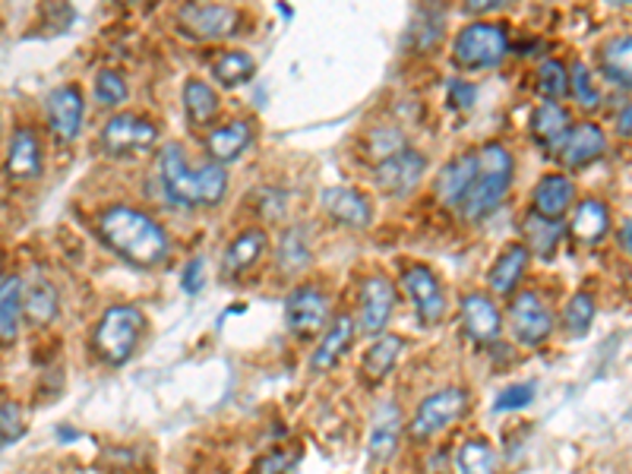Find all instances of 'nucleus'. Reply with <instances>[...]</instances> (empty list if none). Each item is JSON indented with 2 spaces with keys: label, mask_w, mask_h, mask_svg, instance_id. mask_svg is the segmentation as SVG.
Wrapping results in <instances>:
<instances>
[{
  "label": "nucleus",
  "mask_w": 632,
  "mask_h": 474,
  "mask_svg": "<svg viewBox=\"0 0 632 474\" xmlns=\"http://www.w3.org/2000/svg\"><path fill=\"white\" fill-rule=\"evenodd\" d=\"M237 10L228 3H190L181 10L177 26L194 41H222L237 29Z\"/></svg>",
  "instance_id": "9"
},
{
  "label": "nucleus",
  "mask_w": 632,
  "mask_h": 474,
  "mask_svg": "<svg viewBox=\"0 0 632 474\" xmlns=\"http://www.w3.org/2000/svg\"><path fill=\"white\" fill-rule=\"evenodd\" d=\"M323 209L333 215L335 222L348 225V228H367L373 222V209L364 197L351 187H330L323 194Z\"/></svg>",
  "instance_id": "23"
},
{
  "label": "nucleus",
  "mask_w": 632,
  "mask_h": 474,
  "mask_svg": "<svg viewBox=\"0 0 632 474\" xmlns=\"http://www.w3.org/2000/svg\"><path fill=\"white\" fill-rule=\"evenodd\" d=\"M509 51V38L503 26L494 23H471L453 41V61L462 70H491Z\"/></svg>",
  "instance_id": "5"
},
{
  "label": "nucleus",
  "mask_w": 632,
  "mask_h": 474,
  "mask_svg": "<svg viewBox=\"0 0 632 474\" xmlns=\"http://www.w3.org/2000/svg\"><path fill=\"white\" fill-rule=\"evenodd\" d=\"M617 130H620V136H630L632 139V104L617 117Z\"/></svg>",
  "instance_id": "47"
},
{
  "label": "nucleus",
  "mask_w": 632,
  "mask_h": 474,
  "mask_svg": "<svg viewBox=\"0 0 632 474\" xmlns=\"http://www.w3.org/2000/svg\"><path fill=\"white\" fill-rule=\"evenodd\" d=\"M3 414H0V434H3V449H10L13 442L20 440V434H23V414H20V408L13 406V402H3L0 408Z\"/></svg>",
  "instance_id": "42"
},
{
  "label": "nucleus",
  "mask_w": 632,
  "mask_h": 474,
  "mask_svg": "<svg viewBox=\"0 0 632 474\" xmlns=\"http://www.w3.org/2000/svg\"><path fill=\"white\" fill-rule=\"evenodd\" d=\"M607 228H610V215H607V205L600 200H582L575 205L569 232L579 244H598L600 237L607 235Z\"/></svg>",
  "instance_id": "28"
},
{
  "label": "nucleus",
  "mask_w": 632,
  "mask_h": 474,
  "mask_svg": "<svg viewBox=\"0 0 632 474\" xmlns=\"http://www.w3.org/2000/svg\"><path fill=\"white\" fill-rule=\"evenodd\" d=\"M401 437V414L396 402H383L373 414V424H370V437H367V456L376 462V465H386L396 449H399Z\"/></svg>",
  "instance_id": "15"
},
{
  "label": "nucleus",
  "mask_w": 632,
  "mask_h": 474,
  "mask_svg": "<svg viewBox=\"0 0 632 474\" xmlns=\"http://www.w3.org/2000/svg\"><path fill=\"white\" fill-rule=\"evenodd\" d=\"M401 288H405V295L411 298V304L418 310L421 323L433 326V323H439V320L446 316L443 285H439V278H436L427 266H421V263L405 266V270H401Z\"/></svg>",
  "instance_id": "11"
},
{
  "label": "nucleus",
  "mask_w": 632,
  "mask_h": 474,
  "mask_svg": "<svg viewBox=\"0 0 632 474\" xmlns=\"http://www.w3.org/2000/svg\"><path fill=\"white\" fill-rule=\"evenodd\" d=\"M600 67L607 73L610 83L632 89V35L610 38L600 51Z\"/></svg>",
  "instance_id": "31"
},
{
  "label": "nucleus",
  "mask_w": 632,
  "mask_h": 474,
  "mask_svg": "<svg viewBox=\"0 0 632 474\" xmlns=\"http://www.w3.org/2000/svg\"><path fill=\"white\" fill-rule=\"evenodd\" d=\"M184 111H187V121L194 127H206L215 121L219 114V96L212 86H206L202 79H187L184 83Z\"/></svg>",
  "instance_id": "30"
},
{
  "label": "nucleus",
  "mask_w": 632,
  "mask_h": 474,
  "mask_svg": "<svg viewBox=\"0 0 632 474\" xmlns=\"http://www.w3.org/2000/svg\"><path fill=\"white\" fill-rule=\"evenodd\" d=\"M159 142V127L136 114H114L101 127V146L108 155H136L149 152Z\"/></svg>",
  "instance_id": "8"
},
{
  "label": "nucleus",
  "mask_w": 632,
  "mask_h": 474,
  "mask_svg": "<svg viewBox=\"0 0 632 474\" xmlns=\"http://www.w3.org/2000/svg\"><path fill=\"white\" fill-rule=\"evenodd\" d=\"M310 257H313V250H310V237L303 228H292V232H285L282 240H278V250H275V263H278V272L282 275H298L310 266Z\"/></svg>",
  "instance_id": "32"
},
{
  "label": "nucleus",
  "mask_w": 632,
  "mask_h": 474,
  "mask_svg": "<svg viewBox=\"0 0 632 474\" xmlns=\"http://www.w3.org/2000/svg\"><path fill=\"white\" fill-rule=\"evenodd\" d=\"M401 351H405V341L399 336H380L370 348L364 351V361H361V373H364L367 383H380L386 379L393 367L399 364Z\"/></svg>",
  "instance_id": "27"
},
{
  "label": "nucleus",
  "mask_w": 632,
  "mask_h": 474,
  "mask_svg": "<svg viewBox=\"0 0 632 474\" xmlns=\"http://www.w3.org/2000/svg\"><path fill=\"white\" fill-rule=\"evenodd\" d=\"M159 177L165 194L177 205L197 209V205H219L228 194V174L225 165L209 162L202 169H190L187 152L181 146H165L159 155Z\"/></svg>",
  "instance_id": "2"
},
{
  "label": "nucleus",
  "mask_w": 632,
  "mask_h": 474,
  "mask_svg": "<svg viewBox=\"0 0 632 474\" xmlns=\"http://www.w3.org/2000/svg\"><path fill=\"white\" fill-rule=\"evenodd\" d=\"M525 266H529V247L525 244H509L499 260L491 270V288L497 295H512V288L519 285V278L525 275Z\"/></svg>",
  "instance_id": "29"
},
{
  "label": "nucleus",
  "mask_w": 632,
  "mask_h": 474,
  "mask_svg": "<svg viewBox=\"0 0 632 474\" xmlns=\"http://www.w3.org/2000/svg\"><path fill=\"white\" fill-rule=\"evenodd\" d=\"M512 0H466V13L471 16H484V13H494V10H503L509 7Z\"/></svg>",
  "instance_id": "45"
},
{
  "label": "nucleus",
  "mask_w": 632,
  "mask_h": 474,
  "mask_svg": "<svg viewBox=\"0 0 632 474\" xmlns=\"http://www.w3.org/2000/svg\"><path fill=\"white\" fill-rule=\"evenodd\" d=\"M92 92H96V102L99 104L117 108V104L127 102V79L121 73H114V70H101L99 76H96Z\"/></svg>",
  "instance_id": "39"
},
{
  "label": "nucleus",
  "mask_w": 632,
  "mask_h": 474,
  "mask_svg": "<svg viewBox=\"0 0 632 474\" xmlns=\"http://www.w3.org/2000/svg\"><path fill=\"white\" fill-rule=\"evenodd\" d=\"M292 469H295V459H292V452H285V449L269 452L267 459L260 462V474H288Z\"/></svg>",
  "instance_id": "43"
},
{
  "label": "nucleus",
  "mask_w": 632,
  "mask_h": 474,
  "mask_svg": "<svg viewBox=\"0 0 632 474\" xmlns=\"http://www.w3.org/2000/svg\"><path fill=\"white\" fill-rule=\"evenodd\" d=\"M45 117L51 134L61 142H73L79 136L83 117H86V102L83 92L76 86H58L48 99H45Z\"/></svg>",
  "instance_id": "14"
},
{
  "label": "nucleus",
  "mask_w": 632,
  "mask_h": 474,
  "mask_svg": "<svg viewBox=\"0 0 632 474\" xmlns=\"http://www.w3.org/2000/svg\"><path fill=\"white\" fill-rule=\"evenodd\" d=\"M41 174V142L29 127H20L10 136L7 146V177L13 180H33Z\"/></svg>",
  "instance_id": "18"
},
{
  "label": "nucleus",
  "mask_w": 632,
  "mask_h": 474,
  "mask_svg": "<svg viewBox=\"0 0 632 474\" xmlns=\"http://www.w3.org/2000/svg\"><path fill=\"white\" fill-rule=\"evenodd\" d=\"M537 89H541L544 102H557V99H563L566 92H569V73H566L563 64H557V61H544L541 70H537Z\"/></svg>",
  "instance_id": "38"
},
{
  "label": "nucleus",
  "mask_w": 632,
  "mask_h": 474,
  "mask_svg": "<svg viewBox=\"0 0 632 474\" xmlns=\"http://www.w3.org/2000/svg\"><path fill=\"white\" fill-rule=\"evenodd\" d=\"M121 3H136V0H121Z\"/></svg>",
  "instance_id": "50"
},
{
  "label": "nucleus",
  "mask_w": 632,
  "mask_h": 474,
  "mask_svg": "<svg viewBox=\"0 0 632 474\" xmlns=\"http://www.w3.org/2000/svg\"><path fill=\"white\" fill-rule=\"evenodd\" d=\"M604 152H607V136L600 134V127H595V124L572 127L566 134L563 146L557 149V155H560L566 169H582L588 162H598Z\"/></svg>",
  "instance_id": "17"
},
{
  "label": "nucleus",
  "mask_w": 632,
  "mask_h": 474,
  "mask_svg": "<svg viewBox=\"0 0 632 474\" xmlns=\"http://www.w3.org/2000/svg\"><path fill=\"white\" fill-rule=\"evenodd\" d=\"M23 316L33 326H48L58 316V291L48 278H29L23 288Z\"/></svg>",
  "instance_id": "25"
},
{
  "label": "nucleus",
  "mask_w": 632,
  "mask_h": 474,
  "mask_svg": "<svg viewBox=\"0 0 632 474\" xmlns=\"http://www.w3.org/2000/svg\"><path fill=\"white\" fill-rule=\"evenodd\" d=\"M253 73H257V64H253V58H250V54H244V51H228V54H222V58L212 64V76H215V83H219V86H225V89H237V86H244L247 79H253Z\"/></svg>",
  "instance_id": "34"
},
{
  "label": "nucleus",
  "mask_w": 632,
  "mask_h": 474,
  "mask_svg": "<svg viewBox=\"0 0 632 474\" xmlns=\"http://www.w3.org/2000/svg\"><path fill=\"white\" fill-rule=\"evenodd\" d=\"M351 339H355V323H351V316H335L333 323H330V329L320 336V345H317V351H313V358H310V371L313 373L333 371L335 364L348 354Z\"/></svg>",
  "instance_id": "20"
},
{
  "label": "nucleus",
  "mask_w": 632,
  "mask_h": 474,
  "mask_svg": "<svg viewBox=\"0 0 632 474\" xmlns=\"http://www.w3.org/2000/svg\"><path fill=\"white\" fill-rule=\"evenodd\" d=\"M512 171H516V165H512V155H509L506 146L487 142L478 152V177H474V184L468 190L466 203L459 205L468 222L487 219L503 203V197H506V190L512 184Z\"/></svg>",
  "instance_id": "3"
},
{
  "label": "nucleus",
  "mask_w": 632,
  "mask_h": 474,
  "mask_svg": "<svg viewBox=\"0 0 632 474\" xmlns=\"http://www.w3.org/2000/svg\"><path fill=\"white\" fill-rule=\"evenodd\" d=\"M202 278H206V263L197 257V260H190V266L184 270V291H187V295H200Z\"/></svg>",
  "instance_id": "44"
},
{
  "label": "nucleus",
  "mask_w": 632,
  "mask_h": 474,
  "mask_svg": "<svg viewBox=\"0 0 632 474\" xmlns=\"http://www.w3.org/2000/svg\"><path fill=\"white\" fill-rule=\"evenodd\" d=\"M142 329H146V320L136 307H108L104 316L99 320V326H96V333H92V345L108 364L121 367V364L131 361Z\"/></svg>",
  "instance_id": "4"
},
{
  "label": "nucleus",
  "mask_w": 632,
  "mask_h": 474,
  "mask_svg": "<svg viewBox=\"0 0 632 474\" xmlns=\"http://www.w3.org/2000/svg\"><path fill=\"white\" fill-rule=\"evenodd\" d=\"M534 402V386L532 383H522V386H506L494 399V411H519V408H529Z\"/></svg>",
  "instance_id": "41"
},
{
  "label": "nucleus",
  "mask_w": 632,
  "mask_h": 474,
  "mask_svg": "<svg viewBox=\"0 0 632 474\" xmlns=\"http://www.w3.org/2000/svg\"><path fill=\"white\" fill-rule=\"evenodd\" d=\"M263 253H267V232H257V228L240 232L222 257V270H225V275H244L260 263Z\"/></svg>",
  "instance_id": "24"
},
{
  "label": "nucleus",
  "mask_w": 632,
  "mask_h": 474,
  "mask_svg": "<svg viewBox=\"0 0 632 474\" xmlns=\"http://www.w3.org/2000/svg\"><path fill=\"white\" fill-rule=\"evenodd\" d=\"M569 114L557 102H541L532 114V136L534 142H541L544 149H557L563 146L566 134H569Z\"/></svg>",
  "instance_id": "26"
},
{
  "label": "nucleus",
  "mask_w": 632,
  "mask_h": 474,
  "mask_svg": "<svg viewBox=\"0 0 632 474\" xmlns=\"http://www.w3.org/2000/svg\"><path fill=\"white\" fill-rule=\"evenodd\" d=\"M462 326L466 336L478 345H494L503 329V316H499L497 304L484 295H468L462 301Z\"/></svg>",
  "instance_id": "16"
},
{
  "label": "nucleus",
  "mask_w": 632,
  "mask_h": 474,
  "mask_svg": "<svg viewBox=\"0 0 632 474\" xmlns=\"http://www.w3.org/2000/svg\"><path fill=\"white\" fill-rule=\"evenodd\" d=\"M424 171H427V159L421 152H414V149L405 146L399 152H393L389 159L376 162L373 180L389 197H408L418 187V180L424 177Z\"/></svg>",
  "instance_id": "10"
},
{
  "label": "nucleus",
  "mask_w": 632,
  "mask_h": 474,
  "mask_svg": "<svg viewBox=\"0 0 632 474\" xmlns=\"http://www.w3.org/2000/svg\"><path fill=\"white\" fill-rule=\"evenodd\" d=\"M607 7H617V10H627V7H632V0H607Z\"/></svg>",
  "instance_id": "49"
},
{
  "label": "nucleus",
  "mask_w": 632,
  "mask_h": 474,
  "mask_svg": "<svg viewBox=\"0 0 632 474\" xmlns=\"http://www.w3.org/2000/svg\"><path fill=\"white\" fill-rule=\"evenodd\" d=\"M396 310V288L383 275H370L361 285V307H358V326L364 336H380Z\"/></svg>",
  "instance_id": "13"
},
{
  "label": "nucleus",
  "mask_w": 632,
  "mask_h": 474,
  "mask_svg": "<svg viewBox=\"0 0 632 474\" xmlns=\"http://www.w3.org/2000/svg\"><path fill=\"white\" fill-rule=\"evenodd\" d=\"M459 474H499L497 452L484 440H468L459 449Z\"/></svg>",
  "instance_id": "37"
},
{
  "label": "nucleus",
  "mask_w": 632,
  "mask_h": 474,
  "mask_svg": "<svg viewBox=\"0 0 632 474\" xmlns=\"http://www.w3.org/2000/svg\"><path fill=\"white\" fill-rule=\"evenodd\" d=\"M522 232H525V247L537 253L541 260H550L554 257V250H557V244H560V228H557V222H550V219H544V215H537L532 212L529 219H525V225H522Z\"/></svg>",
  "instance_id": "35"
},
{
  "label": "nucleus",
  "mask_w": 632,
  "mask_h": 474,
  "mask_svg": "<svg viewBox=\"0 0 632 474\" xmlns=\"http://www.w3.org/2000/svg\"><path fill=\"white\" fill-rule=\"evenodd\" d=\"M253 142V127L247 121H232L225 127H215L206 136V152L212 162L219 165H232L234 159H240L247 152V146Z\"/></svg>",
  "instance_id": "22"
},
{
  "label": "nucleus",
  "mask_w": 632,
  "mask_h": 474,
  "mask_svg": "<svg viewBox=\"0 0 632 474\" xmlns=\"http://www.w3.org/2000/svg\"><path fill=\"white\" fill-rule=\"evenodd\" d=\"M468 406H471V396H468L466 389H459V386L433 392V396H427L418 406L414 417H411V437L414 440H431L436 434L449 431L466 414Z\"/></svg>",
  "instance_id": "6"
},
{
  "label": "nucleus",
  "mask_w": 632,
  "mask_h": 474,
  "mask_svg": "<svg viewBox=\"0 0 632 474\" xmlns=\"http://www.w3.org/2000/svg\"><path fill=\"white\" fill-rule=\"evenodd\" d=\"M572 200H575V187H572V180L566 174H544L537 180L532 197L534 212L544 215V219H550V222H560L566 212H569Z\"/></svg>",
  "instance_id": "19"
},
{
  "label": "nucleus",
  "mask_w": 632,
  "mask_h": 474,
  "mask_svg": "<svg viewBox=\"0 0 632 474\" xmlns=\"http://www.w3.org/2000/svg\"><path fill=\"white\" fill-rule=\"evenodd\" d=\"M20 316H23V288H20V278L3 275V288H0V336H3V345H10V341L16 339Z\"/></svg>",
  "instance_id": "33"
},
{
  "label": "nucleus",
  "mask_w": 632,
  "mask_h": 474,
  "mask_svg": "<svg viewBox=\"0 0 632 474\" xmlns=\"http://www.w3.org/2000/svg\"><path fill=\"white\" fill-rule=\"evenodd\" d=\"M449 99H453V104H456L459 111H466L468 104L474 102V89H471L468 83H453V86H449Z\"/></svg>",
  "instance_id": "46"
},
{
  "label": "nucleus",
  "mask_w": 632,
  "mask_h": 474,
  "mask_svg": "<svg viewBox=\"0 0 632 474\" xmlns=\"http://www.w3.org/2000/svg\"><path fill=\"white\" fill-rule=\"evenodd\" d=\"M474 177H478V155L468 152V155L453 159L436 177V197L446 205H462L471 184H474Z\"/></svg>",
  "instance_id": "21"
},
{
  "label": "nucleus",
  "mask_w": 632,
  "mask_h": 474,
  "mask_svg": "<svg viewBox=\"0 0 632 474\" xmlns=\"http://www.w3.org/2000/svg\"><path fill=\"white\" fill-rule=\"evenodd\" d=\"M569 92H572V99L582 108H595L600 102L598 89H595L592 73H588L585 64H572V70H569Z\"/></svg>",
  "instance_id": "40"
},
{
  "label": "nucleus",
  "mask_w": 632,
  "mask_h": 474,
  "mask_svg": "<svg viewBox=\"0 0 632 474\" xmlns=\"http://www.w3.org/2000/svg\"><path fill=\"white\" fill-rule=\"evenodd\" d=\"M592 323H595V301H592V295H585V291L572 295V298H569V304H566V310H563L566 336H572V339H585V336H588V329H592Z\"/></svg>",
  "instance_id": "36"
},
{
  "label": "nucleus",
  "mask_w": 632,
  "mask_h": 474,
  "mask_svg": "<svg viewBox=\"0 0 632 474\" xmlns=\"http://www.w3.org/2000/svg\"><path fill=\"white\" fill-rule=\"evenodd\" d=\"M509 326H512V336H516L519 345L534 348V345L547 341V336H550L554 313H550V307L544 304L537 295L525 291V295H519L512 301V307H509Z\"/></svg>",
  "instance_id": "12"
},
{
  "label": "nucleus",
  "mask_w": 632,
  "mask_h": 474,
  "mask_svg": "<svg viewBox=\"0 0 632 474\" xmlns=\"http://www.w3.org/2000/svg\"><path fill=\"white\" fill-rule=\"evenodd\" d=\"M330 298L317 285H300L285 304V323L300 341H310L330 329Z\"/></svg>",
  "instance_id": "7"
},
{
  "label": "nucleus",
  "mask_w": 632,
  "mask_h": 474,
  "mask_svg": "<svg viewBox=\"0 0 632 474\" xmlns=\"http://www.w3.org/2000/svg\"><path fill=\"white\" fill-rule=\"evenodd\" d=\"M99 237L127 263L152 270L165 263L171 240L165 228L134 205H111L99 215Z\"/></svg>",
  "instance_id": "1"
},
{
  "label": "nucleus",
  "mask_w": 632,
  "mask_h": 474,
  "mask_svg": "<svg viewBox=\"0 0 632 474\" xmlns=\"http://www.w3.org/2000/svg\"><path fill=\"white\" fill-rule=\"evenodd\" d=\"M620 247H623V250L632 257V219L623 225V232H620Z\"/></svg>",
  "instance_id": "48"
}]
</instances>
